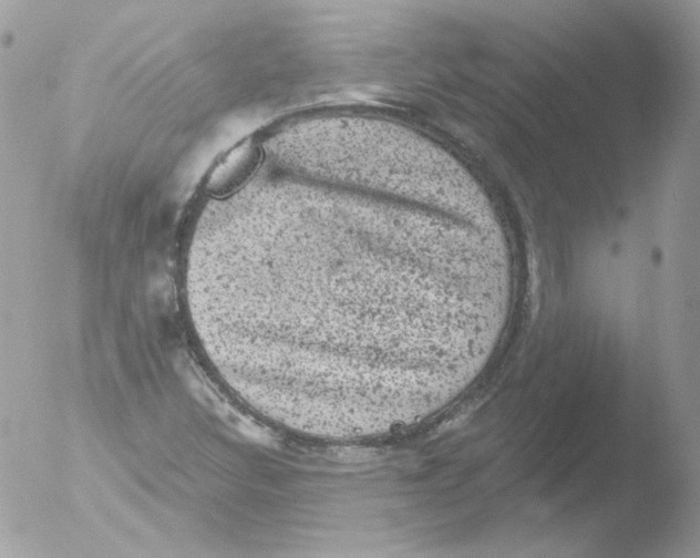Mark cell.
I'll return each mask as SVG.
<instances>
[{
  "label": "cell",
  "mask_w": 700,
  "mask_h": 558,
  "mask_svg": "<svg viewBox=\"0 0 700 558\" xmlns=\"http://www.w3.org/2000/svg\"><path fill=\"white\" fill-rule=\"evenodd\" d=\"M259 156V147L253 140L241 142L215 166L208 177L207 189L217 196L229 194L254 172Z\"/></svg>",
  "instance_id": "obj_1"
}]
</instances>
